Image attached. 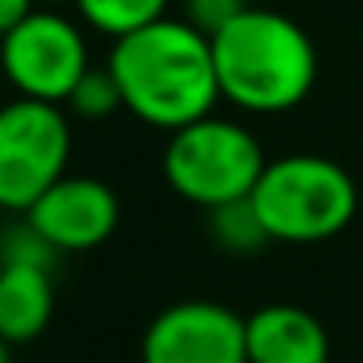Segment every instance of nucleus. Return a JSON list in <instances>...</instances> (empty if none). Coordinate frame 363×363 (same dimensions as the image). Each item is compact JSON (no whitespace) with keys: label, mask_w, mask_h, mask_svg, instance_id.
Segmentation results:
<instances>
[{"label":"nucleus","mask_w":363,"mask_h":363,"mask_svg":"<svg viewBox=\"0 0 363 363\" xmlns=\"http://www.w3.org/2000/svg\"><path fill=\"white\" fill-rule=\"evenodd\" d=\"M141 363H250L246 316L219 301H176L149 320Z\"/></svg>","instance_id":"nucleus-7"},{"label":"nucleus","mask_w":363,"mask_h":363,"mask_svg":"<svg viewBox=\"0 0 363 363\" xmlns=\"http://www.w3.org/2000/svg\"><path fill=\"white\" fill-rule=\"evenodd\" d=\"M168 4H172V0H74L79 16L86 20L94 32L110 35V40L129 35V32H137V28L152 24V20L168 16Z\"/></svg>","instance_id":"nucleus-11"},{"label":"nucleus","mask_w":363,"mask_h":363,"mask_svg":"<svg viewBox=\"0 0 363 363\" xmlns=\"http://www.w3.org/2000/svg\"><path fill=\"white\" fill-rule=\"evenodd\" d=\"M246 355L250 363H328L332 340L316 313L277 301L246 316Z\"/></svg>","instance_id":"nucleus-9"},{"label":"nucleus","mask_w":363,"mask_h":363,"mask_svg":"<svg viewBox=\"0 0 363 363\" xmlns=\"http://www.w3.org/2000/svg\"><path fill=\"white\" fill-rule=\"evenodd\" d=\"M71 160V121L59 102L16 94L0 106V211L24 215Z\"/></svg>","instance_id":"nucleus-5"},{"label":"nucleus","mask_w":363,"mask_h":363,"mask_svg":"<svg viewBox=\"0 0 363 363\" xmlns=\"http://www.w3.org/2000/svg\"><path fill=\"white\" fill-rule=\"evenodd\" d=\"M90 71V48L82 28L55 9H35L0 40V74L16 94L59 102Z\"/></svg>","instance_id":"nucleus-6"},{"label":"nucleus","mask_w":363,"mask_h":363,"mask_svg":"<svg viewBox=\"0 0 363 363\" xmlns=\"http://www.w3.org/2000/svg\"><path fill=\"white\" fill-rule=\"evenodd\" d=\"M106 67L118 79L125 110L164 133L215 113V102L223 98L211 35L176 16L118 35Z\"/></svg>","instance_id":"nucleus-1"},{"label":"nucleus","mask_w":363,"mask_h":363,"mask_svg":"<svg viewBox=\"0 0 363 363\" xmlns=\"http://www.w3.org/2000/svg\"><path fill=\"white\" fill-rule=\"evenodd\" d=\"M160 168L176 196L211 211L250 196L266 168V152L246 125L207 113L168 133Z\"/></svg>","instance_id":"nucleus-4"},{"label":"nucleus","mask_w":363,"mask_h":363,"mask_svg":"<svg viewBox=\"0 0 363 363\" xmlns=\"http://www.w3.org/2000/svg\"><path fill=\"white\" fill-rule=\"evenodd\" d=\"M67 106H71L79 118H90V121L125 110V102H121V86H118V79H113L110 67H90V71L74 82Z\"/></svg>","instance_id":"nucleus-13"},{"label":"nucleus","mask_w":363,"mask_h":363,"mask_svg":"<svg viewBox=\"0 0 363 363\" xmlns=\"http://www.w3.org/2000/svg\"><path fill=\"white\" fill-rule=\"evenodd\" d=\"M250 203L266 227L269 242L308 246L336 238L359 207V188L344 164L316 152L266 160Z\"/></svg>","instance_id":"nucleus-3"},{"label":"nucleus","mask_w":363,"mask_h":363,"mask_svg":"<svg viewBox=\"0 0 363 363\" xmlns=\"http://www.w3.org/2000/svg\"><path fill=\"white\" fill-rule=\"evenodd\" d=\"M207 230H211L215 246L227 254H254L269 242L266 227H262L258 211H254L250 196L235 199V203H223L207 211Z\"/></svg>","instance_id":"nucleus-12"},{"label":"nucleus","mask_w":363,"mask_h":363,"mask_svg":"<svg viewBox=\"0 0 363 363\" xmlns=\"http://www.w3.org/2000/svg\"><path fill=\"white\" fill-rule=\"evenodd\" d=\"M9 347H12L9 340H0V363H12V359H9Z\"/></svg>","instance_id":"nucleus-17"},{"label":"nucleus","mask_w":363,"mask_h":363,"mask_svg":"<svg viewBox=\"0 0 363 363\" xmlns=\"http://www.w3.org/2000/svg\"><path fill=\"white\" fill-rule=\"evenodd\" d=\"M35 4H40V0H0V40H4L16 24H24L35 12Z\"/></svg>","instance_id":"nucleus-16"},{"label":"nucleus","mask_w":363,"mask_h":363,"mask_svg":"<svg viewBox=\"0 0 363 363\" xmlns=\"http://www.w3.org/2000/svg\"><path fill=\"white\" fill-rule=\"evenodd\" d=\"M40 4H59V0H40Z\"/></svg>","instance_id":"nucleus-18"},{"label":"nucleus","mask_w":363,"mask_h":363,"mask_svg":"<svg viewBox=\"0 0 363 363\" xmlns=\"http://www.w3.org/2000/svg\"><path fill=\"white\" fill-rule=\"evenodd\" d=\"M219 94L242 113H289L316 86V48L274 9H246L211 35Z\"/></svg>","instance_id":"nucleus-2"},{"label":"nucleus","mask_w":363,"mask_h":363,"mask_svg":"<svg viewBox=\"0 0 363 363\" xmlns=\"http://www.w3.org/2000/svg\"><path fill=\"white\" fill-rule=\"evenodd\" d=\"M55 313L51 266L35 262H0V340L32 344Z\"/></svg>","instance_id":"nucleus-10"},{"label":"nucleus","mask_w":363,"mask_h":363,"mask_svg":"<svg viewBox=\"0 0 363 363\" xmlns=\"http://www.w3.org/2000/svg\"><path fill=\"white\" fill-rule=\"evenodd\" d=\"M246 9H250L246 0H184V20L196 24L203 35H215L235 16H242Z\"/></svg>","instance_id":"nucleus-15"},{"label":"nucleus","mask_w":363,"mask_h":363,"mask_svg":"<svg viewBox=\"0 0 363 363\" xmlns=\"http://www.w3.org/2000/svg\"><path fill=\"white\" fill-rule=\"evenodd\" d=\"M24 215L59 254H82L118 230L121 203L118 191L94 176H59Z\"/></svg>","instance_id":"nucleus-8"},{"label":"nucleus","mask_w":363,"mask_h":363,"mask_svg":"<svg viewBox=\"0 0 363 363\" xmlns=\"http://www.w3.org/2000/svg\"><path fill=\"white\" fill-rule=\"evenodd\" d=\"M59 250L28 223V215H20V223L4 227L0 235V262H35V266H55Z\"/></svg>","instance_id":"nucleus-14"}]
</instances>
